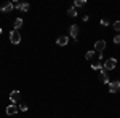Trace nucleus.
<instances>
[{"instance_id": "4468645a", "label": "nucleus", "mask_w": 120, "mask_h": 118, "mask_svg": "<svg viewBox=\"0 0 120 118\" xmlns=\"http://www.w3.org/2000/svg\"><path fill=\"white\" fill-rule=\"evenodd\" d=\"M85 57H86V61H91L93 57H94V50H93V51H88V53L85 54Z\"/></svg>"}, {"instance_id": "f03ea898", "label": "nucleus", "mask_w": 120, "mask_h": 118, "mask_svg": "<svg viewBox=\"0 0 120 118\" xmlns=\"http://www.w3.org/2000/svg\"><path fill=\"white\" fill-rule=\"evenodd\" d=\"M10 42L15 43V45H18L19 42H21V34H19L18 30H11L10 32Z\"/></svg>"}, {"instance_id": "aec40b11", "label": "nucleus", "mask_w": 120, "mask_h": 118, "mask_svg": "<svg viewBox=\"0 0 120 118\" xmlns=\"http://www.w3.org/2000/svg\"><path fill=\"white\" fill-rule=\"evenodd\" d=\"M114 43H117V45L120 43V34H117V35L114 37Z\"/></svg>"}, {"instance_id": "ddd939ff", "label": "nucleus", "mask_w": 120, "mask_h": 118, "mask_svg": "<svg viewBox=\"0 0 120 118\" xmlns=\"http://www.w3.org/2000/svg\"><path fill=\"white\" fill-rule=\"evenodd\" d=\"M67 13H69V16H71V18H75V16H77V10H75L74 7H72V8H69Z\"/></svg>"}, {"instance_id": "423d86ee", "label": "nucleus", "mask_w": 120, "mask_h": 118, "mask_svg": "<svg viewBox=\"0 0 120 118\" xmlns=\"http://www.w3.org/2000/svg\"><path fill=\"white\" fill-rule=\"evenodd\" d=\"M10 100H11V102H15V104L19 102V100H21V93H19L18 89L11 91V93H10Z\"/></svg>"}, {"instance_id": "1a4fd4ad", "label": "nucleus", "mask_w": 120, "mask_h": 118, "mask_svg": "<svg viewBox=\"0 0 120 118\" xmlns=\"http://www.w3.org/2000/svg\"><path fill=\"white\" fill-rule=\"evenodd\" d=\"M13 8H15V7H13V2H8V3H5L0 10H2V13H10Z\"/></svg>"}, {"instance_id": "2eb2a0df", "label": "nucleus", "mask_w": 120, "mask_h": 118, "mask_svg": "<svg viewBox=\"0 0 120 118\" xmlns=\"http://www.w3.org/2000/svg\"><path fill=\"white\" fill-rule=\"evenodd\" d=\"M91 69H93V70H101L102 64H99V62H98V64H91Z\"/></svg>"}, {"instance_id": "dca6fc26", "label": "nucleus", "mask_w": 120, "mask_h": 118, "mask_svg": "<svg viewBox=\"0 0 120 118\" xmlns=\"http://www.w3.org/2000/svg\"><path fill=\"white\" fill-rule=\"evenodd\" d=\"M112 27L115 29V30H117V32H120V21H115V22H114V26H112Z\"/></svg>"}, {"instance_id": "4be33fe9", "label": "nucleus", "mask_w": 120, "mask_h": 118, "mask_svg": "<svg viewBox=\"0 0 120 118\" xmlns=\"http://www.w3.org/2000/svg\"><path fill=\"white\" fill-rule=\"evenodd\" d=\"M0 34H2V29H0Z\"/></svg>"}, {"instance_id": "39448f33", "label": "nucleus", "mask_w": 120, "mask_h": 118, "mask_svg": "<svg viewBox=\"0 0 120 118\" xmlns=\"http://www.w3.org/2000/svg\"><path fill=\"white\" fill-rule=\"evenodd\" d=\"M79 32H80V29H79V26H77V24H72V26L69 27V34H71V37H72L74 40H77Z\"/></svg>"}, {"instance_id": "412c9836", "label": "nucleus", "mask_w": 120, "mask_h": 118, "mask_svg": "<svg viewBox=\"0 0 120 118\" xmlns=\"http://www.w3.org/2000/svg\"><path fill=\"white\" fill-rule=\"evenodd\" d=\"M101 24L102 26H109V21L107 19H101Z\"/></svg>"}, {"instance_id": "7ed1b4c3", "label": "nucleus", "mask_w": 120, "mask_h": 118, "mask_svg": "<svg viewBox=\"0 0 120 118\" xmlns=\"http://www.w3.org/2000/svg\"><path fill=\"white\" fill-rule=\"evenodd\" d=\"M109 91H111L112 94L119 93V91H120V80H114V82L109 83Z\"/></svg>"}, {"instance_id": "9d476101", "label": "nucleus", "mask_w": 120, "mask_h": 118, "mask_svg": "<svg viewBox=\"0 0 120 118\" xmlns=\"http://www.w3.org/2000/svg\"><path fill=\"white\" fill-rule=\"evenodd\" d=\"M56 43L59 46H66L69 43V37H59V38H56Z\"/></svg>"}, {"instance_id": "6ab92c4d", "label": "nucleus", "mask_w": 120, "mask_h": 118, "mask_svg": "<svg viewBox=\"0 0 120 118\" xmlns=\"http://www.w3.org/2000/svg\"><path fill=\"white\" fill-rule=\"evenodd\" d=\"M21 5H22L21 2H13V7H15V8H18V10H21Z\"/></svg>"}, {"instance_id": "a211bd4d", "label": "nucleus", "mask_w": 120, "mask_h": 118, "mask_svg": "<svg viewBox=\"0 0 120 118\" xmlns=\"http://www.w3.org/2000/svg\"><path fill=\"white\" fill-rule=\"evenodd\" d=\"M19 110H21V112H26V110H27V105H26V104H19Z\"/></svg>"}, {"instance_id": "0eeeda50", "label": "nucleus", "mask_w": 120, "mask_h": 118, "mask_svg": "<svg viewBox=\"0 0 120 118\" xmlns=\"http://www.w3.org/2000/svg\"><path fill=\"white\" fill-rule=\"evenodd\" d=\"M18 113V105L16 104H10L7 107V115H16Z\"/></svg>"}, {"instance_id": "9b49d317", "label": "nucleus", "mask_w": 120, "mask_h": 118, "mask_svg": "<svg viewBox=\"0 0 120 118\" xmlns=\"http://www.w3.org/2000/svg\"><path fill=\"white\" fill-rule=\"evenodd\" d=\"M22 22H24L22 18H16V19H15V30H18V29L22 27Z\"/></svg>"}, {"instance_id": "f3484780", "label": "nucleus", "mask_w": 120, "mask_h": 118, "mask_svg": "<svg viewBox=\"0 0 120 118\" xmlns=\"http://www.w3.org/2000/svg\"><path fill=\"white\" fill-rule=\"evenodd\" d=\"M29 8H30L29 3H22V5H21V10H22V11H29Z\"/></svg>"}, {"instance_id": "6e6552de", "label": "nucleus", "mask_w": 120, "mask_h": 118, "mask_svg": "<svg viewBox=\"0 0 120 118\" xmlns=\"http://www.w3.org/2000/svg\"><path fill=\"white\" fill-rule=\"evenodd\" d=\"M101 82L106 83V85H109V83H111L109 75H107V70H106V69H101Z\"/></svg>"}, {"instance_id": "f257e3e1", "label": "nucleus", "mask_w": 120, "mask_h": 118, "mask_svg": "<svg viewBox=\"0 0 120 118\" xmlns=\"http://www.w3.org/2000/svg\"><path fill=\"white\" fill-rule=\"evenodd\" d=\"M115 65H117V59H115V57H109L107 61L102 62V69H106V70H114Z\"/></svg>"}, {"instance_id": "f8f14e48", "label": "nucleus", "mask_w": 120, "mask_h": 118, "mask_svg": "<svg viewBox=\"0 0 120 118\" xmlns=\"http://www.w3.org/2000/svg\"><path fill=\"white\" fill-rule=\"evenodd\" d=\"M85 3H86L85 0H75L74 2V8H77V7H83Z\"/></svg>"}, {"instance_id": "20e7f679", "label": "nucleus", "mask_w": 120, "mask_h": 118, "mask_svg": "<svg viewBox=\"0 0 120 118\" xmlns=\"http://www.w3.org/2000/svg\"><path fill=\"white\" fill-rule=\"evenodd\" d=\"M106 46H107V43H106L104 40H98V42H94V51L102 53V51L106 50Z\"/></svg>"}]
</instances>
